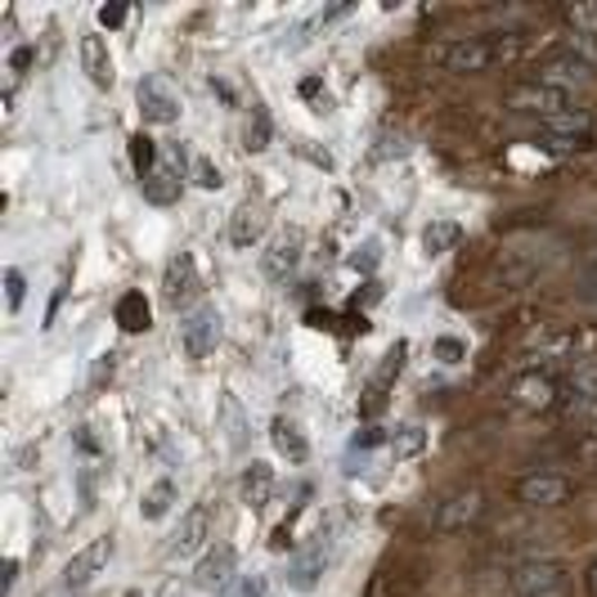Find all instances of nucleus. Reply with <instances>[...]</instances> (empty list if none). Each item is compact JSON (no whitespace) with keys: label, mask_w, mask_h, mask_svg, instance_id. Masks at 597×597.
Listing matches in <instances>:
<instances>
[{"label":"nucleus","mask_w":597,"mask_h":597,"mask_svg":"<svg viewBox=\"0 0 597 597\" xmlns=\"http://www.w3.org/2000/svg\"><path fill=\"white\" fill-rule=\"evenodd\" d=\"M14 579H19V561L10 557V561H6V588H14Z\"/></svg>","instance_id":"nucleus-42"},{"label":"nucleus","mask_w":597,"mask_h":597,"mask_svg":"<svg viewBox=\"0 0 597 597\" xmlns=\"http://www.w3.org/2000/svg\"><path fill=\"white\" fill-rule=\"evenodd\" d=\"M539 81H548V86H557V90H570V86H588V81H593V63H588L584 54H575V50H561V54L544 59V68H539Z\"/></svg>","instance_id":"nucleus-14"},{"label":"nucleus","mask_w":597,"mask_h":597,"mask_svg":"<svg viewBox=\"0 0 597 597\" xmlns=\"http://www.w3.org/2000/svg\"><path fill=\"white\" fill-rule=\"evenodd\" d=\"M28 63H32V46H19V50H14V54H10V72H14V77H19V72H23V68H28Z\"/></svg>","instance_id":"nucleus-38"},{"label":"nucleus","mask_w":597,"mask_h":597,"mask_svg":"<svg viewBox=\"0 0 597 597\" xmlns=\"http://www.w3.org/2000/svg\"><path fill=\"white\" fill-rule=\"evenodd\" d=\"M513 597H561L566 593V570L557 561H521L508 575Z\"/></svg>","instance_id":"nucleus-6"},{"label":"nucleus","mask_w":597,"mask_h":597,"mask_svg":"<svg viewBox=\"0 0 597 597\" xmlns=\"http://www.w3.org/2000/svg\"><path fill=\"white\" fill-rule=\"evenodd\" d=\"M220 431H225V445H229V454H248V445H252V422H248V414H243V405H238V396L233 391H220Z\"/></svg>","instance_id":"nucleus-18"},{"label":"nucleus","mask_w":597,"mask_h":597,"mask_svg":"<svg viewBox=\"0 0 597 597\" xmlns=\"http://www.w3.org/2000/svg\"><path fill=\"white\" fill-rule=\"evenodd\" d=\"M301 266V233H279L270 238V248L261 252V275L270 283H288V275Z\"/></svg>","instance_id":"nucleus-12"},{"label":"nucleus","mask_w":597,"mask_h":597,"mask_svg":"<svg viewBox=\"0 0 597 597\" xmlns=\"http://www.w3.org/2000/svg\"><path fill=\"white\" fill-rule=\"evenodd\" d=\"M261 238H266V211L257 202H238L233 216H229V243L238 252H248V248L261 243Z\"/></svg>","instance_id":"nucleus-19"},{"label":"nucleus","mask_w":597,"mask_h":597,"mask_svg":"<svg viewBox=\"0 0 597 597\" xmlns=\"http://www.w3.org/2000/svg\"><path fill=\"white\" fill-rule=\"evenodd\" d=\"M189 180H193L198 189H207V193H216V189L225 185V176H220V167H216L211 158H202V153H198V158L189 162Z\"/></svg>","instance_id":"nucleus-30"},{"label":"nucleus","mask_w":597,"mask_h":597,"mask_svg":"<svg viewBox=\"0 0 597 597\" xmlns=\"http://www.w3.org/2000/svg\"><path fill=\"white\" fill-rule=\"evenodd\" d=\"M513 112H526V117H539V122H548V117H557V112H566L570 108V99H566V90H557V86H548V81H521V86H513L508 90V99H504Z\"/></svg>","instance_id":"nucleus-4"},{"label":"nucleus","mask_w":597,"mask_h":597,"mask_svg":"<svg viewBox=\"0 0 597 597\" xmlns=\"http://www.w3.org/2000/svg\"><path fill=\"white\" fill-rule=\"evenodd\" d=\"M112 360H117V355H99V365H94V387H103V378H112Z\"/></svg>","instance_id":"nucleus-39"},{"label":"nucleus","mask_w":597,"mask_h":597,"mask_svg":"<svg viewBox=\"0 0 597 597\" xmlns=\"http://www.w3.org/2000/svg\"><path fill=\"white\" fill-rule=\"evenodd\" d=\"M513 405L526 414H548L557 405V382L548 374H521L513 382Z\"/></svg>","instance_id":"nucleus-16"},{"label":"nucleus","mask_w":597,"mask_h":597,"mask_svg":"<svg viewBox=\"0 0 597 597\" xmlns=\"http://www.w3.org/2000/svg\"><path fill=\"white\" fill-rule=\"evenodd\" d=\"M561 14H566V23H570V28H579V32L597 37V6H566Z\"/></svg>","instance_id":"nucleus-33"},{"label":"nucleus","mask_w":597,"mask_h":597,"mask_svg":"<svg viewBox=\"0 0 597 597\" xmlns=\"http://www.w3.org/2000/svg\"><path fill=\"white\" fill-rule=\"evenodd\" d=\"M112 557V539H90L81 553H72V561L63 566V588H86L94 584V575L108 566Z\"/></svg>","instance_id":"nucleus-11"},{"label":"nucleus","mask_w":597,"mask_h":597,"mask_svg":"<svg viewBox=\"0 0 597 597\" xmlns=\"http://www.w3.org/2000/svg\"><path fill=\"white\" fill-rule=\"evenodd\" d=\"M198 266H193V257L189 252H176L167 266H162V301L167 306H189L193 297H198Z\"/></svg>","instance_id":"nucleus-10"},{"label":"nucleus","mask_w":597,"mask_h":597,"mask_svg":"<svg viewBox=\"0 0 597 597\" xmlns=\"http://www.w3.org/2000/svg\"><path fill=\"white\" fill-rule=\"evenodd\" d=\"M270 445H275V454L288 458V462H306V458H310V440H306V431H301L292 418H283V414L270 422Z\"/></svg>","instance_id":"nucleus-20"},{"label":"nucleus","mask_w":597,"mask_h":597,"mask_svg":"<svg viewBox=\"0 0 597 597\" xmlns=\"http://www.w3.org/2000/svg\"><path fill=\"white\" fill-rule=\"evenodd\" d=\"M378 440H382V431H378V427H369L365 436H355V449H369V445H378Z\"/></svg>","instance_id":"nucleus-40"},{"label":"nucleus","mask_w":597,"mask_h":597,"mask_svg":"<svg viewBox=\"0 0 597 597\" xmlns=\"http://www.w3.org/2000/svg\"><path fill=\"white\" fill-rule=\"evenodd\" d=\"M422 440H427V436H422V427H400V431L391 436V454H396V458L418 454V449H422Z\"/></svg>","instance_id":"nucleus-32"},{"label":"nucleus","mask_w":597,"mask_h":597,"mask_svg":"<svg viewBox=\"0 0 597 597\" xmlns=\"http://www.w3.org/2000/svg\"><path fill=\"white\" fill-rule=\"evenodd\" d=\"M238 499H243L252 513H261L270 499H275V467L266 458H252L238 476Z\"/></svg>","instance_id":"nucleus-15"},{"label":"nucleus","mask_w":597,"mask_h":597,"mask_svg":"<svg viewBox=\"0 0 597 597\" xmlns=\"http://www.w3.org/2000/svg\"><path fill=\"white\" fill-rule=\"evenodd\" d=\"M140 189H145V198H149L153 207H171V202H180L185 180H180V171H176V167L158 162V167H153V171L140 180Z\"/></svg>","instance_id":"nucleus-21"},{"label":"nucleus","mask_w":597,"mask_h":597,"mask_svg":"<svg viewBox=\"0 0 597 597\" xmlns=\"http://www.w3.org/2000/svg\"><path fill=\"white\" fill-rule=\"evenodd\" d=\"M405 355H409V346H405V341H396V346L387 350V360H382V374H378V391H382L391 378H400V369H405Z\"/></svg>","instance_id":"nucleus-31"},{"label":"nucleus","mask_w":597,"mask_h":597,"mask_svg":"<svg viewBox=\"0 0 597 597\" xmlns=\"http://www.w3.org/2000/svg\"><path fill=\"white\" fill-rule=\"evenodd\" d=\"M243 149H248V153H266V149H270V117H266V112H252V117H248Z\"/></svg>","instance_id":"nucleus-29"},{"label":"nucleus","mask_w":597,"mask_h":597,"mask_svg":"<svg viewBox=\"0 0 597 597\" xmlns=\"http://www.w3.org/2000/svg\"><path fill=\"white\" fill-rule=\"evenodd\" d=\"M117 324H122L127 332H145L149 328V301H145V292H127L122 301H117Z\"/></svg>","instance_id":"nucleus-26"},{"label":"nucleus","mask_w":597,"mask_h":597,"mask_svg":"<svg viewBox=\"0 0 597 597\" xmlns=\"http://www.w3.org/2000/svg\"><path fill=\"white\" fill-rule=\"evenodd\" d=\"M131 167H136V176L145 180L153 167H158V145H153V136H131Z\"/></svg>","instance_id":"nucleus-28"},{"label":"nucleus","mask_w":597,"mask_h":597,"mask_svg":"<svg viewBox=\"0 0 597 597\" xmlns=\"http://www.w3.org/2000/svg\"><path fill=\"white\" fill-rule=\"evenodd\" d=\"M171 508H176V486H171V481H153V486L140 495V517H145V521H162Z\"/></svg>","instance_id":"nucleus-25"},{"label":"nucleus","mask_w":597,"mask_h":597,"mask_svg":"<svg viewBox=\"0 0 597 597\" xmlns=\"http://www.w3.org/2000/svg\"><path fill=\"white\" fill-rule=\"evenodd\" d=\"M81 72L90 77L94 90H112L117 86V68H112V54H108V41L99 32H86L81 37Z\"/></svg>","instance_id":"nucleus-13"},{"label":"nucleus","mask_w":597,"mask_h":597,"mask_svg":"<svg viewBox=\"0 0 597 597\" xmlns=\"http://www.w3.org/2000/svg\"><path fill=\"white\" fill-rule=\"evenodd\" d=\"M266 593H270V579L252 570V575H233L216 597H266Z\"/></svg>","instance_id":"nucleus-27"},{"label":"nucleus","mask_w":597,"mask_h":597,"mask_svg":"<svg viewBox=\"0 0 597 597\" xmlns=\"http://www.w3.org/2000/svg\"><path fill=\"white\" fill-rule=\"evenodd\" d=\"M458 243H462V225L458 220H431L422 229V252L427 257H449Z\"/></svg>","instance_id":"nucleus-23"},{"label":"nucleus","mask_w":597,"mask_h":597,"mask_svg":"<svg viewBox=\"0 0 597 597\" xmlns=\"http://www.w3.org/2000/svg\"><path fill=\"white\" fill-rule=\"evenodd\" d=\"M136 103H140V117H145L149 127H176L180 112H185L180 94H176L162 77H145V81L136 86Z\"/></svg>","instance_id":"nucleus-5"},{"label":"nucleus","mask_w":597,"mask_h":597,"mask_svg":"<svg viewBox=\"0 0 597 597\" xmlns=\"http://www.w3.org/2000/svg\"><path fill=\"white\" fill-rule=\"evenodd\" d=\"M233 566H238V553H233L229 544H216V548H207V553L198 557V566H193V584L220 593V588L233 579Z\"/></svg>","instance_id":"nucleus-17"},{"label":"nucleus","mask_w":597,"mask_h":597,"mask_svg":"<svg viewBox=\"0 0 597 597\" xmlns=\"http://www.w3.org/2000/svg\"><path fill=\"white\" fill-rule=\"evenodd\" d=\"M486 508H490L486 490L462 486V490H454V495H445V499L436 504V530H440V535H462V530H471L476 521L486 517Z\"/></svg>","instance_id":"nucleus-3"},{"label":"nucleus","mask_w":597,"mask_h":597,"mask_svg":"<svg viewBox=\"0 0 597 597\" xmlns=\"http://www.w3.org/2000/svg\"><path fill=\"white\" fill-rule=\"evenodd\" d=\"M220 332H225V319L216 306H193L185 319H180V350L189 355L193 365L211 360L216 346H220Z\"/></svg>","instance_id":"nucleus-2"},{"label":"nucleus","mask_w":597,"mask_h":597,"mask_svg":"<svg viewBox=\"0 0 597 597\" xmlns=\"http://www.w3.org/2000/svg\"><path fill=\"white\" fill-rule=\"evenodd\" d=\"M99 23H103V28H122V23H127V6H103V10H99Z\"/></svg>","instance_id":"nucleus-37"},{"label":"nucleus","mask_w":597,"mask_h":597,"mask_svg":"<svg viewBox=\"0 0 597 597\" xmlns=\"http://www.w3.org/2000/svg\"><path fill=\"white\" fill-rule=\"evenodd\" d=\"M584 588H588V597H597V561L584 570Z\"/></svg>","instance_id":"nucleus-41"},{"label":"nucleus","mask_w":597,"mask_h":597,"mask_svg":"<svg viewBox=\"0 0 597 597\" xmlns=\"http://www.w3.org/2000/svg\"><path fill=\"white\" fill-rule=\"evenodd\" d=\"M23 297H28V275L23 270H6V301H10V310H19Z\"/></svg>","instance_id":"nucleus-34"},{"label":"nucleus","mask_w":597,"mask_h":597,"mask_svg":"<svg viewBox=\"0 0 597 597\" xmlns=\"http://www.w3.org/2000/svg\"><path fill=\"white\" fill-rule=\"evenodd\" d=\"M211 535H216V504L202 499V504H193V508L180 517V530H176V539H171V557L207 553Z\"/></svg>","instance_id":"nucleus-7"},{"label":"nucleus","mask_w":597,"mask_h":597,"mask_svg":"<svg viewBox=\"0 0 597 597\" xmlns=\"http://www.w3.org/2000/svg\"><path fill=\"white\" fill-rule=\"evenodd\" d=\"M539 127H544L548 145L561 149V153H575V149L584 153V149H593V117H588V112L566 108V112L548 117V122H539Z\"/></svg>","instance_id":"nucleus-8"},{"label":"nucleus","mask_w":597,"mask_h":597,"mask_svg":"<svg viewBox=\"0 0 597 597\" xmlns=\"http://www.w3.org/2000/svg\"><path fill=\"white\" fill-rule=\"evenodd\" d=\"M517 54H521V37L490 32V37H458V41H449L440 50V63H445V72H458V77H481L495 63H513Z\"/></svg>","instance_id":"nucleus-1"},{"label":"nucleus","mask_w":597,"mask_h":597,"mask_svg":"<svg viewBox=\"0 0 597 597\" xmlns=\"http://www.w3.org/2000/svg\"><path fill=\"white\" fill-rule=\"evenodd\" d=\"M324 566H328V557H324L319 548L292 557V561H288V588H297V593H315L319 579H324Z\"/></svg>","instance_id":"nucleus-22"},{"label":"nucleus","mask_w":597,"mask_h":597,"mask_svg":"<svg viewBox=\"0 0 597 597\" xmlns=\"http://www.w3.org/2000/svg\"><path fill=\"white\" fill-rule=\"evenodd\" d=\"M570 414L575 418H597V374H575L570 378Z\"/></svg>","instance_id":"nucleus-24"},{"label":"nucleus","mask_w":597,"mask_h":597,"mask_svg":"<svg viewBox=\"0 0 597 597\" xmlns=\"http://www.w3.org/2000/svg\"><path fill=\"white\" fill-rule=\"evenodd\" d=\"M350 266H355V270H374V266H378V243H365L360 252L350 257Z\"/></svg>","instance_id":"nucleus-36"},{"label":"nucleus","mask_w":597,"mask_h":597,"mask_svg":"<svg viewBox=\"0 0 597 597\" xmlns=\"http://www.w3.org/2000/svg\"><path fill=\"white\" fill-rule=\"evenodd\" d=\"M436 355H440V360H445V365H458V360H462V355H467V346H462L458 337H440V341H436Z\"/></svg>","instance_id":"nucleus-35"},{"label":"nucleus","mask_w":597,"mask_h":597,"mask_svg":"<svg viewBox=\"0 0 597 597\" xmlns=\"http://www.w3.org/2000/svg\"><path fill=\"white\" fill-rule=\"evenodd\" d=\"M517 499L526 508H561L570 499V481L561 471H530L517 481Z\"/></svg>","instance_id":"nucleus-9"}]
</instances>
